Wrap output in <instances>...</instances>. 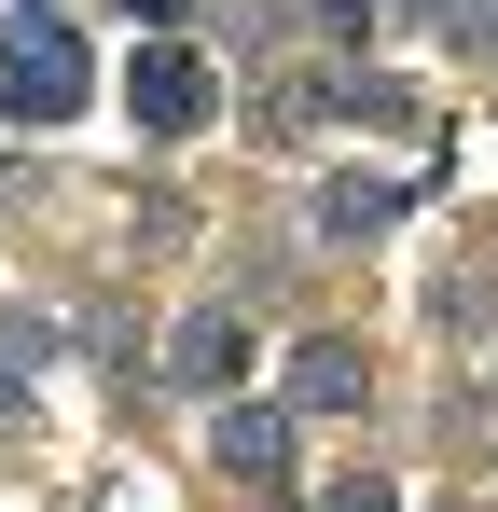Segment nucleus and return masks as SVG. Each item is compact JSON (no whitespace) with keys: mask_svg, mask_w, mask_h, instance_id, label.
<instances>
[{"mask_svg":"<svg viewBox=\"0 0 498 512\" xmlns=\"http://www.w3.org/2000/svg\"><path fill=\"white\" fill-rule=\"evenodd\" d=\"M83 84H97V70H83L70 28H14V42H0V125H70Z\"/></svg>","mask_w":498,"mask_h":512,"instance_id":"nucleus-1","label":"nucleus"},{"mask_svg":"<svg viewBox=\"0 0 498 512\" xmlns=\"http://www.w3.org/2000/svg\"><path fill=\"white\" fill-rule=\"evenodd\" d=\"M125 111H139L153 139H194V125L222 111V84H208L194 42H139V56H125Z\"/></svg>","mask_w":498,"mask_h":512,"instance_id":"nucleus-2","label":"nucleus"},{"mask_svg":"<svg viewBox=\"0 0 498 512\" xmlns=\"http://www.w3.org/2000/svg\"><path fill=\"white\" fill-rule=\"evenodd\" d=\"M166 374H180V388H236V374H249V319H236V305H194Z\"/></svg>","mask_w":498,"mask_h":512,"instance_id":"nucleus-3","label":"nucleus"},{"mask_svg":"<svg viewBox=\"0 0 498 512\" xmlns=\"http://www.w3.org/2000/svg\"><path fill=\"white\" fill-rule=\"evenodd\" d=\"M291 402H305V416H332V402H360V346H305Z\"/></svg>","mask_w":498,"mask_h":512,"instance_id":"nucleus-4","label":"nucleus"},{"mask_svg":"<svg viewBox=\"0 0 498 512\" xmlns=\"http://www.w3.org/2000/svg\"><path fill=\"white\" fill-rule=\"evenodd\" d=\"M277 443H291L277 416H222V471H277Z\"/></svg>","mask_w":498,"mask_h":512,"instance_id":"nucleus-5","label":"nucleus"},{"mask_svg":"<svg viewBox=\"0 0 498 512\" xmlns=\"http://www.w3.org/2000/svg\"><path fill=\"white\" fill-rule=\"evenodd\" d=\"M332 512H402V499H388L374 471H346V485H332Z\"/></svg>","mask_w":498,"mask_h":512,"instance_id":"nucleus-6","label":"nucleus"}]
</instances>
